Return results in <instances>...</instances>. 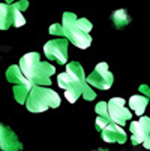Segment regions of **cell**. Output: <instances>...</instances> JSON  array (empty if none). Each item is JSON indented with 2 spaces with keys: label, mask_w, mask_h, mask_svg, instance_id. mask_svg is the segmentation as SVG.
Here are the masks:
<instances>
[{
  "label": "cell",
  "mask_w": 150,
  "mask_h": 151,
  "mask_svg": "<svg viewBox=\"0 0 150 151\" xmlns=\"http://www.w3.org/2000/svg\"><path fill=\"white\" fill-rule=\"evenodd\" d=\"M57 84L60 88L65 90V96L69 103H75L89 85L84 69L78 61H71L66 64V70L57 75Z\"/></svg>",
  "instance_id": "6da1fadb"
},
{
  "label": "cell",
  "mask_w": 150,
  "mask_h": 151,
  "mask_svg": "<svg viewBox=\"0 0 150 151\" xmlns=\"http://www.w3.org/2000/svg\"><path fill=\"white\" fill-rule=\"evenodd\" d=\"M62 26L66 39L80 50H86L92 45L90 32L93 24L87 18H78L74 12H65L62 17Z\"/></svg>",
  "instance_id": "7a4b0ae2"
},
{
  "label": "cell",
  "mask_w": 150,
  "mask_h": 151,
  "mask_svg": "<svg viewBox=\"0 0 150 151\" xmlns=\"http://www.w3.org/2000/svg\"><path fill=\"white\" fill-rule=\"evenodd\" d=\"M18 66L23 70L24 76L33 82V85L47 87L51 84V75H54L56 69L51 63L41 61L39 52H27L20 58Z\"/></svg>",
  "instance_id": "3957f363"
},
{
  "label": "cell",
  "mask_w": 150,
  "mask_h": 151,
  "mask_svg": "<svg viewBox=\"0 0 150 151\" xmlns=\"http://www.w3.org/2000/svg\"><path fill=\"white\" fill-rule=\"evenodd\" d=\"M60 106V96L48 88V87H41V85H35L32 88L29 99L26 102V108L30 112H44L50 108H59Z\"/></svg>",
  "instance_id": "277c9868"
},
{
  "label": "cell",
  "mask_w": 150,
  "mask_h": 151,
  "mask_svg": "<svg viewBox=\"0 0 150 151\" xmlns=\"http://www.w3.org/2000/svg\"><path fill=\"white\" fill-rule=\"evenodd\" d=\"M96 129L101 132V138L105 142H114V144H125L128 141V135L123 130V127L113 123L107 117H98L95 123Z\"/></svg>",
  "instance_id": "5b68a950"
},
{
  "label": "cell",
  "mask_w": 150,
  "mask_h": 151,
  "mask_svg": "<svg viewBox=\"0 0 150 151\" xmlns=\"http://www.w3.org/2000/svg\"><path fill=\"white\" fill-rule=\"evenodd\" d=\"M114 82V76L110 72V68L105 61L98 63L93 72L87 76V84L90 87L99 88V90H110Z\"/></svg>",
  "instance_id": "8992f818"
},
{
  "label": "cell",
  "mask_w": 150,
  "mask_h": 151,
  "mask_svg": "<svg viewBox=\"0 0 150 151\" xmlns=\"http://www.w3.org/2000/svg\"><path fill=\"white\" fill-rule=\"evenodd\" d=\"M68 39H53L48 40L44 45V54L48 60H53L59 64H66L68 63Z\"/></svg>",
  "instance_id": "52a82bcc"
},
{
  "label": "cell",
  "mask_w": 150,
  "mask_h": 151,
  "mask_svg": "<svg viewBox=\"0 0 150 151\" xmlns=\"http://www.w3.org/2000/svg\"><path fill=\"white\" fill-rule=\"evenodd\" d=\"M108 118L122 127L129 120H132V112L129 111V108H126L125 99L113 97L108 100Z\"/></svg>",
  "instance_id": "ba28073f"
},
{
  "label": "cell",
  "mask_w": 150,
  "mask_h": 151,
  "mask_svg": "<svg viewBox=\"0 0 150 151\" xmlns=\"http://www.w3.org/2000/svg\"><path fill=\"white\" fill-rule=\"evenodd\" d=\"M129 132H131L132 145L144 144L150 138V118L149 117H141L135 121H131Z\"/></svg>",
  "instance_id": "9c48e42d"
},
{
  "label": "cell",
  "mask_w": 150,
  "mask_h": 151,
  "mask_svg": "<svg viewBox=\"0 0 150 151\" xmlns=\"http://www.w3.org/2000/svg\"><path fill=\"white\" fill-rule=\"evenodd\" d=\"M0 150L2 151H21L23 144L11 127L0 124Z\"/></svg>",
  "instance_id": "30bf717a"
},
{
  "label": "cell",
  "mask_w": 150,
  "mask_h": 151,
  "mask_svg": "<svg viewBox=\"0 0 150 151\" xmlns=\"http://www.w3.org/2000/svg\"><path fill=\"white\" fill-rule=\"evenodd\" d=\"M15 11L11 3H2L0 5V29L8 30L11 26H14Z\"/></svg>",
  "instance_id": "8fae6325"
},
{
  "label": "cell",
  "mask_w": 150,
  "mask_h": 151,
  "mask_svg": "<svg viewBox=\"0 0 150 151\" xmlns=\"http://www.w3.org/2000/svg\"><path fill=\"white\" fill-rule=\"evenodd\" d=\"M33 87H35V85L30 81L21 82V84H15L14 85V97H15V100L18 103H21V105H26V102L29 99V94H30Z\"/></svg>",
  "instance_id": "7c38bea8"
},
{
  "label": "cell",
  "mask_w": 150,
  "mask_h": 151,
  "mask_svg": "<svg viewBox=\"0 0 150 151\" xmlns=\"http://www.w3.org/2000/svg\"><path fill=\"white\" fill-rule=\"evenodd\" d=\"M149 97L147 96H143V94H134L131 96L129 102H128V105H129V108L137 114V115H143L146 112V108L149 105Z\"/></svg>",
  "instance_id": "4fadbf2b"
},
{
  "label": "cell",
  "mask_w": 150,
  "mask_h": 151,
  "mask_svg": "<svg viewBox=\"0 0 150 151\" xmlns=\"http://www.w3.org/2000/svg\"><path fill=\"white\" fill-rule=\"evenodd\" d=\"M111 23L116 29H125L126 26H129L131 17L126 9H117L111 14Z\"/></svg>",
  "instance_id": "5bb4252c"
},
{
  "label": "cell",
  "mask_w": 150,
  "mask_h": 151,
  "mask_svg": "<svg viewBox=\"0 0 150 151\" xmlns=\"http://www.w3.org/2000/svg\"><path fill=\"white\" fill-rule=\"evenodd\" d=\"M6 79L9 82H12V84H21V82L29 81L24 76L23 70H21V68L18 66V64H12V66H9L6 69Z\"/></svg>",
  "instance_id": "9a60e30c"
},
{
  "label": "cell",
  "mask_w": 150,
  "mask_h": 151,
  "mask_svg": "<svg viewBox=\"0 0 150 151\" xmlns=\"http://www.w3.org/2000/svg\"><path fill=\"white\" fill-rule=\"evenodd\" d=\"M98 117H107L108 118V102H99L95 108Z\"/></svg>",
  "instance_id": "2e32d148"
},
{
  "label": "cell",
  "mask_w": 150,
  "mask_h": 151,
  "mask_svg": "<svg viewBox=\"0 0 150 151\" xmlns=\"http://www.w3.org/2000/svg\"><path fill=\"white\" fill-rule=\"evenodd\" d=\"M48 32H50V35H53V36H65V32H63L62 23H60V24H53Z\"/></svg>",
  "instance_id": "e0dca14e"
},
{
  "label": "cell",
  "mask_w": 150,
  "mask_h": 151,
  "mask_svg": "<svg viewBox=\"0 0 150 151\" xmlns=\"http://www.w3.org/2000/svg\"><path fill=\"white\" fill-rule=\"evenodd\" d=\"M83 97H84L86 100H93V99L96 97V93L90 88V85H87V87H86V90H84V93H83Z\"/></svg>",
  "instance_id": "ac0fdd59"
},
{
  "label": "cell",
  "mask_w": 150,
  "mask_h": 151,
  "mask_svg": "<svg viewBox=\"0 0 150 151\" xmlns=\"http://www.w3.org/2000/svg\"><path fill=\"white\" fill-rule=\"evenodd\" d=\"M140 93H143L144 96H147L149 100H150V84H141L140 85Z\"/></svg>",
  "instance_id": "d6986e66"
},
{
  "label": "cell",
  "mask_w": 150,
  "mask_h": 151,
  "mask_svg": "<svg viewBox=\"0 0 150 151\" xmlns=\"http://www.w3.org/2000/svg\"><path fill=\"white\" fill-rule=\"evenodd\" d=\"M95 151H110V150H107V148H98V150H95Z\"/></svg>",
  "instance_id": "ffe728a7"
},
{
  "label": "cell",
  "mask_w": 150,
  "mask_h": 151,
  "mask_svg": "<svg viewBox=\"0 0 150 151\" xmlns=\"http://www.w3.org/2000/svg\"><path fill=\"white\" fill-rule=\"evenodd\" d=\"M14 2H17V0H6V3H14Z\"/></svg>",
  "instance_id": "44dd1931"
}]
</instances>
